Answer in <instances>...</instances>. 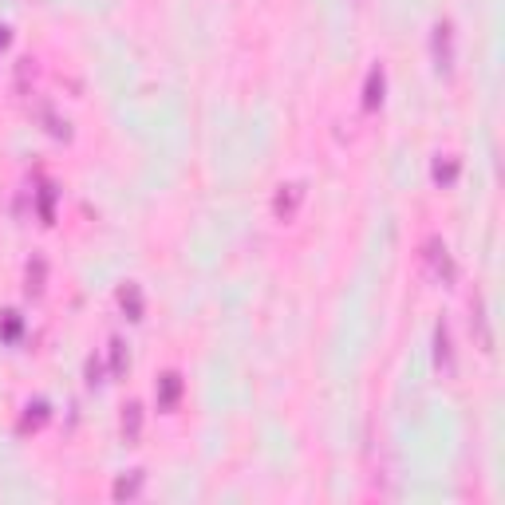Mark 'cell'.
<instances>
[{
	"mask_svg": "<svg viewBox=\"0 0 505 505\" xmlns=\"http://www.w3.org/2000/svg\"><path fill=\"white\" fill-rule=\"evenodd\" d=\"M423 257H426V265H430V273H435V280H442V285H454L458 268H454V257H450V249H446L442 237H426Z\"/></svg>",
	"mask_w": 505,
	"mask_h": 505,
	"instance_id": "cell-1",
	"label": "cell"
},
{
	"mask_svg": "<svg viewBox=\"0 0 505 505\" xmlns=\"http://www.w3.org/2000/svg\"><path fill=\"white\" fill-rule=\"evenodd\" d=\"M300 201H304V186H300V182H288V186L277 189V198H273V213H277L280 221H292Z\"/></svg>",
	"mask_w": 505,
	"mask_h": 505,
	"instance_id": "cell-2",
	"label": "cell"
},
{
	"mask_svg": "<svg viewBox=\"0 0 505 505\" xmlns=\"http://www.w3.org/2000/svg\"><path fill=\"white\" fill-rule=\"evenodd\" d=\"M435 63H438V71L454 68V28L446 20L435 24Z\"/></svg>",
	"mask_w": 505,
	"mask_h": 505,
	"instance_id": "cell-3",
	"label": "cell"
},
{
	"mask_svg": "<svg viewBox=\"0 0 505 505\" xmlns=\"http://www.w3.org/2000/svg\"><path fill=\"white\" fill-rule=\"evenodd\" d=\"M470 328H474V336H478V347L490 356V351H494V336H490V316H485V300L482 297H474V316H470Z\"/></svg>",
	"mask_w": 505,
	"mask_h": 505,
	"instance_id": "cell-4",
	"label": "cell"
},
{
	"mask_svg": "<svg viewBox=\"0 0 505 505\" xmlns=\"http://www.w3.org/2000/svg\"><path fill=\"white\" fill-rule=\"evenodd\" d=\"M435 363L442 367L446 375H454V347H450V328L438 324L435 332Z\"/></svg>",
	"mask_w": 505,
	"mask_h": 505,
	"instance_id": "cell-5",
	"label": "cell"
},
{
	"mask_svg": "<svg viewBox=\"0 0 505 505\" xmlns=\"http://www.w3.org/2000/svg\"><path fill=\"white\" fill-rule=\"evenodd\" d=\"M178 399H182V375L178 371H166V375L158 379V406L162 411H170Z\"/></svg>",
	"mask_w": 505,
	"mask_h": 505,
	"instance_id": "cell-6",
	"label": "cell"
},
{
	"mask_svg": "<svg viewBox=\"0 0 505 505\" xmlns=\"http://www.w3.org/2000/svg\"><path fill=\"white\" fill-rule=\"evenodd\" d=\"M383 103V68H371L367 71V87H363V107L375 111Z\"/></svg>",
	"mask_w": 505,
	"mask_h": 505,
	"instance_id": "cell-7",
	"label": "cell"
},
{
	"mask_svg": "<svg viewBox=\"0 0 505 505\" xmlns=\"http://www.w3.org/2000/svg\"><path fill=\"white\" fill-rule=\"evenodd\" d=\"M139 435H142V406L127 403L123 406V438H127V442H139Z\"/></svg>",
	"mask_w": 505,
	"mask_h": 505,
	"instance_id": "cell-8",
	"label": "cell"
},
{
	"mask_svg": "<svg viewBox=\"0 0 505 505\" xmlns=\"http://www.w3.org/2000/svg\"><path fill=\"white\" fill-rule=\"evenodd\" d=\"M119 304L127 308L130 320H142V292H139V285H123L119 288Z\"/></svg>",
	"mask_w": 505,
	"mask_h": 505,
	"instance_id": "cell-9",
	"label": "cell"
},
{
	"mask_svg": "<svg viewBox=\"0 0 505 505\" xmlns=\"http://www.w3.org/2000/svg\"><path fill=\"white\" fill-rule=\"evenodd\" d=\"M139 490H142V474H139V470H135L130 478H119V482H115V497H119V501L139 497Z\"/></svg>",
	"mask_w": 505,
	"mask_h": 505,
	"instance_id": "cell-10",
	"label": "cell"
},
{
	"mask_svg": "<svg viewBox=\"0 0 505 505\" xmlns=\"http://www.w3.org/2000/svg\"><path fill=\"white\" fill-rule=\"evenodd\" d=\"M127 344H123V339H111V371H115V375H123V371H127Z\"/></svg>",
	"mask_w": 505,
	"mask_h": 505,
	"instance_id": "cell-11",
	"label": "cell"
},
{
	"mask_svg": "<svg viewBox=\"0 0 505 505\" xmlns=\"http://www.w3.org/2000/svg\"><path fill=\"white\" fill-rule=\"evenodd\" d=\"M44 288V261H28V292H40Z\"/></svg>",
	"mask_w": 505,
	"mask_h": 505,
	"instance_id": "cell-12",
	"label": "cell"
},
{
	"mask_svg": "<svg viewBox=\"0 0 505 505\" xmlns=\"http://www.w3.org/2000/svg\"><path fill=\"white\" fill-rule=\"evenodd\" d=\"M0 332H4V339H16V336H20V316H16V312H4Z\"/></svg>",
	"mask_w": 505,
	"mask_h": 505,
	"instance_id": "cell-13",
	"label": "cell"
},
{
	"mask_svg": "<svg viewBox=\"0 0 505 505\" xmlns=\"http://www.w3.org/2000/svg\"><path fill=\"white\" fill-rule=\"evenodd\" d=\"M435 178L438 182H454L458 178V162H435Z\"/></svg>",
	"mask_w": 505,
	"mask_h": 505,
	"instance_id": "cell-14",
	"label": "cell"
},
{
	"mask_svg": "<svg viewBox=\"0 0 505 505\" xmlns=\"http://www.w3.org/2000/svg\"><path fill=\"white\" fill-rule=\"evenodd\" d=\"M99 375H103V367H99V359L91 356V359H87V383L95 387V383H99Z\"/></svg>",
	"mask_w": 505,
	"mask_h": 505,
	"instance_id": "cell-15",
	"label": "cell"
},
{
	"mask_svg": "<svg viewBox=\"0 0 505 505\" xmlns=\"http://www.w3.org/2000/svg\"><path fill=\"white\" fill-rule=\"evenodd\" d=\"M40 213H44V218H51V186L40 189Z\"/></svg>",
	"mask_w": 505,
	"mask_h": 505,
	"instance_id": "cell-16",
	"label": "cell"
},
{
	"mask_svg": "<svg viewBox=\"0 0 505 505\" xmlns=\"http://www.w3.org/2000/svg\"><path fill=\"white\" fill-rule=\"evenodd\" d=\"M4 44H8V28H0V48H4Z\"/></svg>",
	"mask_w": 505,
	"mask_h": 505,
	"instance_id": "cell-17",
	"label": "cell"
}]
</instances>
